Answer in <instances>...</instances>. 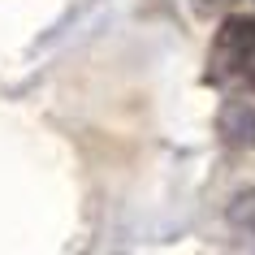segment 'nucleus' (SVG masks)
Segmentation results:
<instances>
[{"mask_svg": "<svg viewBox=\"0 0 255 255\" xmlns=\"http://www.w3.org/2000/svg\"><path fill=\"white\" fill-rule=\"evenodd\" d=\"M216 91H242L255 95V17L229 13L212 35L208 48V74Z\"/></svg>", "mask_w": 255, "mask_h": 255, "instance_id": "f257e3e1", "label": "nucleus"}, {"mask_svg": "<svg viewBox=\"0 0 255 255\" xmlns=\"http://www.w3.org/2000/svg\"><path fill=\"white\" fill-rule=\"evenodd\" d=\"M225 221H229V229H234V234L255 238V190H242V195H234V199H229Z\"/></svg>", "mask_w": 255, "mask_h": 255, "instance_id": "7ed1b4c3", "label": "nucleus"}, {"mask_svg": "<svg viewBox=\"0 0 255 255\" xmlns=\"http://www.w3.org/2000/svg\"><path fill=\"white\" fill-rule=\"evenodd\" d=\"M216 134L225 147H255V104L251 100H225L216 113Z\"/></svg>", "mask_w": 255, "mask_h": 255, "instance_id": "f03ea898", "label": "nucleus"}]
</instances>
